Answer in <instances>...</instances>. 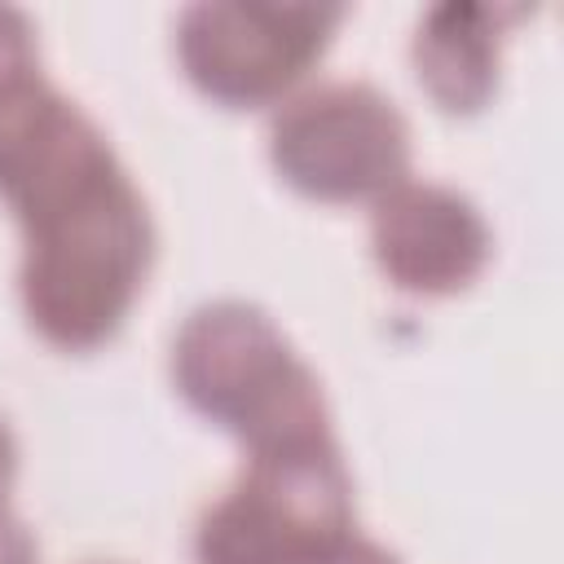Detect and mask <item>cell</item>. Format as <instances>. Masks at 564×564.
<instances>
[{
	"mask_svg": "<svg viewBox=\"0 0 564 564\" xmlns=\"http://www.w3.org/2000/svg\"><path fill=\"white\" fill-rule=\"evenodd\" d=\"M18 225V295L31 330L62 352L115 339L154 264V220L128 167H110Z\"/></svg>",
	"mask_w": 564,
	"mask_h": 564,
	"instance_id": "6da1fadb",
	"label": "cell"
},
{
	"mask_svg": "<svg viewBox=\"0 0 564 564\" xmlns=\"http://www.w3.org/2000/svg\"><path fill=\"white\" fill-rule=\"evenodd\" d=\"M502 9L476 0L432 4L414 26V75L445 115H476L498 93Z\"/></svg>",
	"mask_w": 564,
	"mask_h": 564,
	"instance_id": "ba28073f",
	"label": "cell"
},
{
	"mask_svg": "<svg viewBox=\"0 0 564 564\" xmlns=\"http://www.w3.org/2000/svg\"><path fill=\"white\" fill-rule=\"evenodd\" d=\"M352 529V476L335 436L256 449L198 516L194 564H313Z\"/></svg>",
	"mask_w": 564,
	"mask_h": 564,
	"instance_id": "3957f363",
	"label": "cell"
},
{
	"mask_svg": "<svg viewBox=\"0 0 564 564\" xmlns=\"http://www.w3.org/2000/svg\"><path fill=\"white\" fill-rule=\"evenodd\" d=\"M119 167L93 115L40 70L0 84V198L18 220Z\"/></svg>",
	"mask_w": 564,
	"mask_h": 564,
	"instance_id": "8992f818",
	"label": "cell"
},
{
	"mask_svg": "<svg viewBox=\"0 0 564 564\" xmlns=\"http://www.w3.org/2000/svg\"><path fill=\"white\" fill-rule=\"evenodd\" d=\"M172 383L194 414L234 432L247 454L335 436L317 375L247 300H212L181 322Z\"/></svg>",
	"mask_w": 564,
	"mask_h": 564,
	"instance_id": "7a4b0ae2",
	"label": "cell"
},
{
	"mask_svg": "<svg viewBox=\"0 0 564 564\" xmlns=\"http://www.w3.org/2000/svg\"><path fill=\"white\" fill-rule=\"evenodd\" d=\"M269 163L304 198L375 203L410 176V123L366 79H326L273 110Z\"/></svg>",
	"mask_w": 564,
	"mask_h": 564,
	"instance_id": "277c9868",
	"label": "cell"
},
{
	"mask_svg": "<svg viewBox=\"0 0 564 564\" xmlns=\"http://www.w3.org/2000/svg\"><path fill=\"white\" fill-rule=\"evenodd\" d=\"M0 564H40V542L35 533L0 502Z\"/></svg>",
	"mask_w": 564,
	"mask_h": 564,
	"instance_id": "30bf717a",
	"label": "cell"
},
{
	"mask_svg": "<svg viewBox=\"0 0 564 564\" xmlns=\"http://www.w3.org/2000/svg\"><path fill=\"white\" fill-rule=\"evenodd\" d=\"M313 564H401L392 551H383L379 542H370V538H361V533H348L344 542H335L322 560H313Z\"/></svg>",
	"mask_w": 564,
	"mask_h": 564,
	"instance_id": "8fae6325",
	"label": "cell"
},
{
	"mask_svg": "<svg viewBox=\"0 0 564 564\" xmlns=\"http://www.w3.org/2000/svg\"><path fill=\"white\" fill-rule=\"evenodd\" d=\"M370 256L405 295H454L485 273L494 234L454 185L405 176L370 203Z\"/></svg>",
	"mask_w": 564,
	"mask_h": 564,
	"instance_id": "52a82bcc",
	"label": "cell"
},
{
	"mask_svg": "<svg viewBox=\"0 0 564 564\" xmlns=\"http://www.w3.org/2000/svg\"><path fill=\"white\" fill-rule=\"evenodd\" d=\"M40 70V48H35V31L26 22V13L0 4V84Z\"/></svg>",
	"mask_w": 564,
	"mask_h": 564,
	"instance_id": "9c48e42d",
	"label": "cell"
},
{
	"mask_svg": "<svg viewBox=\"0 0 564 564\" xmlns=\"http://www.w3.org/2000/svg\"><path fill=\"white\" fill-rule=\"evenodd\" d=\"M344 4L313 0H198L176 18V62L216 106L260 110L286 93L326 53Z\"/></svg>",
	"mask_w": 564,
	"mask_h": 564,
	"instance_id": "5b68a950",
	"label": "cell"
},
{
	"mask_svg": "<svg viewBox=\"0 0 564 564\" xmlns=\"http://www.w3.org/2000/svg\"><path fill=\"white\" fill-rule=\"evenodd\" d=\"M13 471H18V445H13L9 423L0 419V502H4V494H9V485H13Z\"/></svg>",
	"mask_w": 564,
	"mask_h": 564,
	"instance_id": "7c38bea8",
	"label": "cell"
}]
</instances>
